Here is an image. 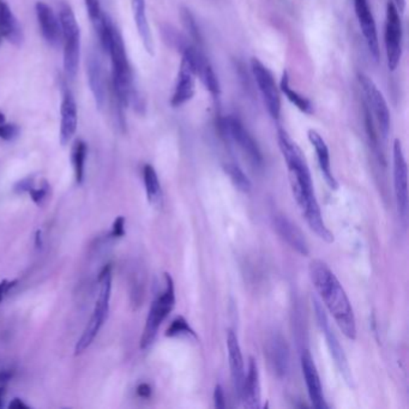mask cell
<instances>
[{"label": "cell", "mask_w": 409, "mask_h": 409, "mask_svg": "<svg viewBox=\"0 0 409 409\" xmlns=\"http://www.w3.org/2000/svg\"><path fill=\"white\" fill-rule=\"evenodd\" d=\"M309 273L313 287L323 300L332 318L335 319L341 332L349 340L356 339V324L352 305L344 287L330 268L319 259H313L309 266Z\"/></svg>", "instance_id": "obj_1"}, {"label": "cell", "mask_w": 409, "mask_h": 409, "mask_svg": "<svg viewBox=\"0 0 409 409\" xmlns=\"http://www.w3.org/2000/svg\"><path fill=\"white\" fill-rule=\"evenodd\" d=\"M58 18L62 27L64 45V72L70 81H74L77 74L81 58V30L74 11L70 5L62 3L59 6Z\"/></svg>", "instance_id": "obj_2"}, {"label": "cell", "mask_w": 409, "mask_h": 409, "mask_svg": "<svg viewBox=\"0 0 409 409\" xmlns=\"http://www.w3.org/2000/svg\"><path fill=\"white\" fill-rule=\"evenodd\" d=\"M164 292L160 293L156 297L155 300L152 301V307L149 310L145 327H144L143 334L141 337V348L147 349L152 346V342L155 340L159 327L167 316L171 313L173 307L176 305V294H174V283H173L171 275L164 274Z\"/></svg>", "instance_id": "obj_3"}, {"label": "cell", "mask_w": 409, "mask_h": 409, "mask_svg": "<svg viewBox=\"0 0 409 409\" xmlns=\"http://www.w3.org/2000/svg\"><path fill=\"white\" fill-rule=\"evenodd\" d=\"M98 283H101V288H100L98 300L95 304L94 312H93L91 320H89V323L84 329L81 339L78 340L77 344H76V348H74V354L76 356L84 352L86 348L93 344V341H94L95 337L100 332V329L105 323L108 311H110V299H111L112 290L111 271L107 273L98 281Z\"/></svg>", "instance_id": "obj_4"}, {"label": "cell", "mask_w": 409, "mask_h": 409, "mask_svg": "<svg viewBox=\"0 0 409 409\" xmlns=\"http://www.w3.org/2000/svg\"><path fill=\"white\" fill-rule=\"evenodd\" d=\"M191 48H193V45L186 44L181 49V63L179 71H178L174 91H173L172 98H171V105L174 108L188 103L196 93L197 76L196 70L193 65Z\"/></svg>", "instance_id": "obj_5"}, {"label": "cell", "mask_w": 409, "mask_h": 409, "mask_svg": "<svg viewBox=\"0 0 409 409\" xmlns=\"http://www.w3.org/2000/svg\"><path fill=\"white\" fill-rule=\"evenodd\" d=\"M251 70L266 111L271 115V118L278 120L281 115V96L274 76L271 74V70L257 58H254L251 60Z\"/></svg>", "instance_id": "obj_6"}, {"label": "cell", "mask_w": 409, "mask_h": 409, "mask_svg": "<svg viewBox=\"0 0 409 409\" xmlns=\"http://www.w3.org/2000/svg\"><path fill=\"white\" fill-rule=\"evenodd\" d=\"M384 44L389 70L395 71L402 57V23L400 11L391 0L387 3Z\"/></svg>", "instance_id": "obj_7"}, {"label": "cell", "mask_w": 409, "mask_h": 409, "mask_svg": "<svg viewBox=\"0 0 409 409\" xmlns=\"http://www.w3.org/2000/svg\"><path fill=\"white\" fill-rule=\"evenodd\" d=\"M222 129L232 138L234 143L237 144L247 161L254 168L262 167L263 155L261 149L240 119H238L234 115L223 119Z\"/></svg>", "instance_id": "obj_8"}, {"label": "cell", "mask_w": 409, "mask_h": 409, "mask_svg": "<svg viewBox=\"0 0 409 409\" xmlns=\"http://www.w3.org/2000/svg\"><path fill=\"white\" fill-rule=\"evenodd\" d=\"M358 79L365 95L366 108L376 119L383 138H387L390 130V112L384 95L382 94L376 83L373 82L372 78L368 77V74H358Z\"/></svg>", "instance_id": "obj_9"}, {"label": "cell", "mask_w": 409, "mask_h": 409, "mask_svg": "<svg viewBox=\"0 0 409 409\" xmlns=\"http://www.w3.org/2000/svg\"><path fill=\"white\" fill-rule=\"evenodd\" d=\"M313 306H315L316 317L318 320L319 327L322 329L325 339H327V347L332 353V358L335 361V364L341 375L344 378V381L349 387H353V376L349 364H348L347 356L344 354V348L341 347L340 341L335 335V332L332 329V325L329 323L327 313L323 310V306L320 305L318 300L313 299Z\"/></svg>", "instance_id": "obj_10"}, {"label": "cell", "mask_w": 409, "mask_h": 409, "mask_svg": "<svg viewBox=\"0 0 409 409\" xmlns=\"http://www.w3.org/2000/svg\"><path fill=\"white\" fill-rule=\"evenodd\" d=\"M394 188L396 197L397 209L402 219L408 214V167L400 139H395L393 147Z\"/></svg>", "instance_id": "obj_11"}, {"label": "cell", "mask_w": 409, "mask_h": 409, "mask_svg": "<svg viewBox=\"0 0 409 409\" xmlns=\"http://www.w3.org/2000/svg\"><path fill=\"white\" fill-rule=\"evenodd\" d=\"M354 10L358 18V23L364 35L365 42L368 45L371 57L378 62L379 60V42L377 34L376 22L373 18L372 11L368 4V0H354Z\"/></svg>", "instance_id": "obj_12"}, {"label": "cell", "mask_w": 409, "mask_h": 409, "mask_svg": "<svg viewBox=\"0 0 409 409\" xmlns=\"http://www.w3.org/2000/svg\"><path fill=\"white\" fill-rule=\"evenodd\" d=\"M37 23L41 30L42 37L52 47H59L62 45V27L57 15L52 8L44 1H37L35 5Z\"/></svg>", "instance_id": "obj_13"}, {"label": "cell", "mask_w": 409, "mask_h": 409, "mask_svg": "<svg viewBox=\"0 0 409 409\" xmlns=\"http://www.w3.org/2000/svg\"><path fill=\"white\" fill-rule=\"evenodd\" d=\"M86 76L95 105L98 110H103L106 103V79L101 59L94 51H91L86 57Z\"/></svg>", "instance_id": "obj_14"}, {"label": "cell", "mask_w": 409, "mask_h": 409, "mask_svg": "<svg viewBox=\"0 0 409 409\" xmlns=\"http://www.w3.org/2000/svg\"><path fill=\"white\" fill-rule=\"evenodd\" d=\"M266 361L275 376L278 378L286 377L290 368V351L286 340L281 335H273L266 340L264 346Z\"/></svg>", "instance_id": "obj_15"}, {"label": "cell", "mask_w": 409, "mask_h": 409, "mask_svg": "<svg viewBox=\"0 0 409 409\" xmlns=\"http://www.w3.org/2000/svg\"><path fill=\"white\" fill-rule=\"evenodd\" d=\"M301 370H303L307 393H309V396L311 400L312 405L316 409L329 408L325 398H324L323 388L320 384V379H319L313 359H312L311 353L309 352L307 349H305L301 354Z\"/></svg>", "instance_id": "obj_16"}, {"label": "cell", "mask_w": 409, "mask_h": 409, "mask_svg": "<svg viewBox=\"0 0 409 409\" xmlns=\"http://www.w3.org/2000/svg\"><path fill=\"white\" fill-rule=\"evenodd\" d=\"M273 226L276 233L283 238L293 250L303 256L309 254V244L305 239V235L288 217L281 214H276L273 217Z\"/></svg>", "instance_id": "obj_17"}, {"label": "cell", "mask_w": 409, "mask_h": 409, "mask_svg": "<svg viewBox=\"0 0 409 409\" xmlns=\"http://www.w3.org/2000/svg\"><path fill=\"white\" fill-rule=\"evenodd\" d=\"M60 144L65 147L72 139L77 130L78 112L77 105L74 95L69 89L63 91L62 107H60Z\"/></svg>", "instance_id": "obj_18"}, {"label": "cell", "mask_w": 409, "mask_h": 409, "mask_svg": "<svg viewBox=\"0 0 409 409\" xmlns=\"http://www.w3.org/2000/svg\"><path fill=\"white\" fill-rule=\"evenodd\" d=\"M227 348H228L229 368H231V376L233 381L234 390L237 393L238 398H240L242 384L245 379V368H244L242 349L233 330H228L227 332Z\"/></svg>", "instance_id": "obj_19"}, {"label": "cell", "mask_w": 409, "mask_h": 409, "mask_svg": "<svg viewBox=\"0 0 409 409\" xmlns=\"http://www.w3.org/2000/svg\"><path fill=\"white\" fill-rule=\"evenodd\" d=\"M0 37L15 47H21L25 41L22 25L4 0H0Z\"/></svg>", "instance_id": "obj_20"}, {"label": "cell", "mask_w": 409, "mask_h": 409, "mask_svg": "<svg viewBox=\"0 0 409 409\" xmlns=\"http://www.w3.org/2000/svg\"><path fill=\"white\" fill-rule=\"evenodd\" d=\"M191 54H193V65L196 70L197 77L201 79L205 89L216 98L220 95V82L214 71L213 66L209 63L204 54L202 53L200 47L193 46Z\"/></svg>", "instance_id": "obj_21"}, {"label": "cell", "mask_w": 409, "mask_h": 409, "mask_svg": "<svg viewBox=\"0 0 409 409\" xmlns=\"http://www.w3.org/2000/svg\"><path fill=\"white\" fill-rule=\"evenodd\" d=\"M307 137H309V141L312 144V147L315 148L316 155L318 159L319 168H320L322 174H323L324 181L332 190H337L339 184H337V181H336L335 176L332 172L330 154H329V148H327L325 141L316 130H309Z\"/></svg>", "instance_id": "obj_22"}, {"label": "cell", "mask_w": 409, "mask_h": 409, "mask_svg": "<svg viewBox=\"0 0 409 409\" xmlns=\"http://www.w3.org/2000/svg\"><path fill=\"white\" fill-rule=\"evenodd\" d=\"M240 401L246 408H258L261 402V384H259V373H258L257 363L254 358L249 361V370L244 379Z\"/></svg>", "instance_id": "obj_23"}, {"label": "cell", "mask_w": 409, "mask_h": 409, "mask_svg": "<svg viewBox=\"0 0 409 409\" xmlns=\"http://www.w3.org/2000/svg\"><path fill=\"white\" fill-rule=\"evenodd\" d=\"M131 5L136 27L138 30V35L142 40L144 48L150 56H154V40H152V29L148 22L145 0H131Z\"/></svg>", "instance_id": "obj_24"}, {"label": "cell", "mask_w": 409, "mask_h": 409, "mask_svg": "<svg viewBox=\"0 0 409 409\" xmlns=\"http://www.w3.org/2000/svg\"><path fill=\"white\" fill-rule=\"evenodd\" d=\"M144 185L147 191L148 201L150 204L159 208L162 205V190L160 185L159 176L152 164H145L143 168Z\"/></svg>", "instance_id": "obj_25"}, {"label": "cell", "mask_w": 409, "mask_h": 409, "mask_svg": "<svg viewBox=\"0 0 409 409\" xmlns=\"http://www.w3.org/2000/svg\"><path fill=\"white\" fill-rule=\"evenodd\" d=\"M280 88H281L283 94L286 95L287 98L298 108L299 111L303 112L305 115H313V105H312L311 101L305 98L304 95L299 94L298 91H294L290 86V77H288L287 71L283 74Z\"/></svg>", "instance_id": "obj_26"}, {"label": "cell", "mask_w": 409, "mask_h": 409, "mask_svg": "<svg viewBox=\"0 0 409 409\" xmlns=\"http://www.w3.org/2000/svg\"><path fill=\"white\" fill-rule=\"evenodd\" d=\"M226 174L229 176L231 181L233 183L234 186L242 191V193H249L251 190V181L246 176L245 173L242 172V168L233 162H228L223 166Z\"/></svg>", "instance_id": "obj_27"}, {"label": "cell", "mask_w": 409, "mask_h": 409, "mask_svg": "<svg viewBox=\"0 0 409 409\" xmlns=\"http://www.w3.org/2000/svg\"><path fill=\"white\" fill-rule=\"evenodd\" d=\"M86 157V144L78 139L72 149V162H74V176L77 184H82L84 176V164Z\"/></svg>", "instance_id": "obj_28"}, {"label": "cell", "mask_w": 409, "mask_h": 409, "mask_svg": "<svg viewBox=\"0 0 409 409\" xmlns=\"http://www.w3.org/2000/svg\"><path fill=\"white\" fill-rule=\"evenodd\" d=\"M164 335L167 337H178V336H186V337H193L197 339L196 332L188 325V320L179 316L176 319H173L172 323L168 327Z\"/></svg>", "instance_id": "obj_29"}, {"label": "cell", "mask_w": 409, "mask_h": 409, "mask_svg": "<svg viewBox=\"0 0 409 409\" xmlns=\"http://www.w3.org/2000/svg\"><path fill=\"white\" fill-rule=\"evenodd\" d=\"M181 20H183L184 27L188 30V34H190V37H193V40L198 44V46L201 45V32H200V28L197 25L195 17H193V13H190V10H188V8H183L181 10Z\"/></svg>", "instance_id": "obj_30"}, {"label": "cell", "mask_w": 409, "mask_h": 409, "mask_svg": "<svg viewBox=\"0 0 409 409\" xmlns=\"http://www.w3.org/2000/svg\"><path fill=\"white\" fill-rule=\"evenodd\" d=\"M84 3H86V13H88L91 25L94 29H96L103 23L106 13L103 11L100 0H84Z\"/></svg>", "instance_id": "obj_31"}, {"label": "cell", "mask_w": 409, "mask_h": 409, "mask_svg": "<svg viewBox=\"0 0 409 409\" xmlns=\"http://www.w3.org/2000/svg\"><path fill=\"white\" fill-rule=\"evenodd\" d=\"M20 134V127L16 124L4 123L0 125V138L4 141H13Z\"/></svg>", "instance_id": "obj_32"}, {"label": "cell", "mask_w": 409, "mask_h": 409, "mask_svg": "<svg viewBox=\"0 0 409 409\" xmlns=\"http://www.w3.org/2000/svg\"><path fill=\"white\" fill-rule=\"evenodd\" d=\"M48 185L46 184L45 188H32L29 193H30V196H32V200H33L37 205L41 204L44 200H45L46 196H47V193H48Z\"/></svg>", "instance_id": "obj_33"}, {"label": "cell", "mask_w": 409, "mask_h": 409, "mask_svg": "<svg viewBox=\"0 0 409 409\" xmlns=\"http://www.w3.org/2000/svg\"><path fill=\"white\" fill-rule=\"evenodd\" d=\"M125 235V219L123 216H118L115 219L112 228V237L122 238Z\"/></svg>", "instance_id": "obj_34"}, {"label": "cell", "mask_w": 409, "mask_h": 409, "mask_svg": "<svg viewBox=\"0 0 409 409\" xmlns=\"http://www.w3.org/2000/svg\"><path fill=\"white\" fill-rule=\"evenodd\" d=\"M214 405L219 409L226 408V398L225 393L221 385H216L215 387V391H214Z\"/></svg>", "instance_id": "obj_35"}, {"label": "cell", "mask_w": 409, "mask_h": 409, "mask_svg": "<svg viewBox=\"0 0 409 409\" xmlns=\"http://www.w3.org/2000/svg\"><path fill=\"white\" fill-rule=\"evenodd\" d=\"M32 188H33V179L27 178V179H23L20 183H17L16 186H15V191L16 193H29Z\"/></svg>", "instance_id": "obj_36"}, {"label": "cell", "mask_w": 409, "mask_h": 409, "mask_svg": "<svg viewBox=\"0 0 409 409\" xmlns=\"http://www.w3.org/2000/svg\"><path fill=\"white\" fill-rule=\"evenodd\" d=\"M16 283L17 280H15L13 283H8V280H3V281L0 283V303L3 301L5 294H6L13 287L16 286Z\"/></svg>", "instance_id": "obj_37"}, {"label": "cell", "mask_w": 409, "mask_h": 409, "mask_svg": "<svg viewBox=\"0 0 409 409\" xmlns=\"http://www.w3.org/2000/svg\"><path fill=\"white\" fill-rule=\"evenodd\" d=\"M137 394H138V396L142 397V398H148V397L152 395V388H150V385L147 384V383H142V384H139L138 388H137Z\"/></svg>", "instance_id": "obj_38"}, {"label": "cell", "mask_w": 409, "mask_h": 409, "mask_svg": "<svg viewBox=\"0 0 409 409\" xmlns=\"http://www.w3.org/2000/svg\"><path fill=\"white\" fill-rule=\"evenodd\" d=\"M8 407H10V408L17 409L28 408V405H25V402L22 401V400H20V398H13V402L8 405Z\"/></svg>", "instance_id": "obj_39"}, {"label": "cell", "mask_w": 409, "mask_h": 409, "mask_svg": "<svg viewBox=\"0 0 409 409\" xmlns=\"http://www.w3.org/2000/svg\"><path fill=\"white\" fill-rule=\"evenodd\" d=\"M13 371H8V370L0 371V383H5V382L10 381L13 378Z\"/></svg>", "instance_id": "obj_40"}, {"label": "cell", "mask_w": 409, "mask_h": 409, "mask_svg": "<svg viewBox=\"0 0 409 409\" xmlns=\"http://www.w3.org/2000/svg\"><path fill=\"white\" fill-rule=\"evenodd\" d=\"M394 4L396 5L397 10L400 13H403L405 8V0H394Z\"/></svg>", "instance_id": "obj_41"}, {"label": "cell", "mask_w": 409, "mask_h": 409, "mask_svg": "<svg viewBox=\"0 0 409 409\" xmlns=\"http://www.w3.org/2000/svg\"><path fill=\"white\" fill-rule=\"evenodd\" d=\"M37 246H41V232L40 231H37Z\"/></svg>", "instance_id": "obj_42"}, {"label": "cell", "mask_w": 409, "mask_h": 409, "mask_svg": "<svg viewBox=\"0 0 409 409\" xmlns=\"http://www.w3.org/2000/svg\"><path fill=\"white\" fill-rule=\"evenodd\" d=\"M5 389L0 387V407L3 405V397H4Z\"/></svg>", "instance_id": "obj_43"}, {"label": "cell", "mask_w": 409, "mask_h": 409, "mask_svg": "<svg viewBox=\"0 0 409 409\" xmlns=\"http://www.w3.org/2000/svg\"><path fill=\"white\" fill-rule=\"evenodd\" d=\"M6 123V119H5V115H3V113H1V112H0V125H1V124H4Z\"/></svg>", "instance_id": "obj_44"}, {"label": "cell", "mask_w": 409, "mask_h": 409, "mask_svg": "<svg viewBox=\"0 0 409 409\" xmlns=\"http://www.w3.org/2000/svg\"><path fill=\"white\" fill-rule=\"evenodd\" d=\"M0 44H1V37H0Z\"/></svg>", "instance_id": "obj_45"}]
</instances>
